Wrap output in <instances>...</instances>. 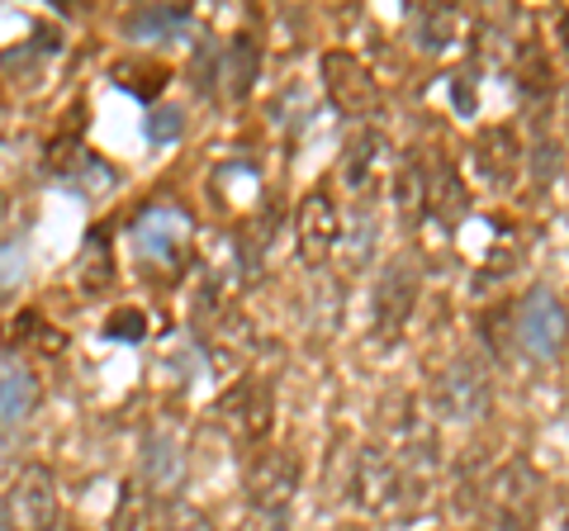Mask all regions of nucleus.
Instances as JSON below:
<instances>
[{
  "mask_svg": "<svg viewBox=\"0 0 569 531\" xmlns=\"http://www.w3.org/2000/svg\"><path fill=\"white\" fill-rule=\"evenodd\" d=\"M518 338L522 347L531 351V357H560L565 351V338H569V313L556 294H550L546 285H537L527 299H522V309H518Z\"/></svg>",
  "mask_w": 569,
  "mask_h": 531,
  "instance_id": "nucleus-1",
  "label": "nucleus"
},
{
  "mask_svg": "<svg viewBox=\"0 0 569 531\" xmlns=\"http://www.w3.org/2000/svg\"><path fill=\"white\" fill-rule=\"evenodd\" d=\"M6 518L14 531H48L58 522V484H52V474L43 465H29L20 480L10 484Z\"/></svg>",
  "mask_w": 569,
  "mask_h": 531,
  "instance_id": "nucleus-2",
  "label": "nucleus"
},
{
  "mask_svg": "<svg viewBox=\"0 0 569 531\" xmlns=\"http://www.w3.org/2000/svg\"><path fill=\"white\" fill-rule=\"evenodd\" d=\"M323 86L332 104L342 114H370L376 110V81H370V72L356 58H347V52H328L323 58Z\"/></svg>",
  "mask_w": 569,
  "mask_h": 531,
  "instance_id": "nucleus-3",
  "label": "nucleus"
},
{
  "mask_svg": "<svg viewBox=\"0 0 569 531\" xmlns=\"http://www.w3.org/2000/svg\"><path fill=\"white\" fill-rule=\"evenodd\" d=\"M181 242H186V219L171 214V209H148V214L133 223V247L152 261H171L181 252Z\"/></svg>",
  "mask_w": 569,
  "mask_h": 531,
  "instance_id": "nucleus-4",
  "label": "nucleus"
},
{
  "mask_svg": "<svg viewBox=\"0 0 569 531\" xmlns=\"http://www.w3.org/2000/svg\"><path fill=\"white\" fill-rule=\"evenodd\" d=\"M332 242H337V209L323 194H309L305 209H299V252H305L309 266H318Z\"/></svg>",
  "mask_w": 569,
  "mask_h": 531,
  "instance_id": "nucleus-5",
  "label": "nucleus"
},
{
  "mask_svg": "<svg viewBox=\"0 0 569 531\" xmlns=\"http://www.w3.org/2000/svg\"><path fill=\"white\" fill-rule=\"evenodd\" d=\"M33 403H39V375L20 361H6L0 365V422L29 418Z\"/></svg>",
  "mask_w": 569,
  "mask_h": 531,
  "instance_id": "nucleus-6",
  "label": "nucleus"
},
{
  "mask_svg": "<svg viewBox=\"0 0 569 531\" xmlns=\"http://www.w3.org/2000/svg\"><path fill=\"white\" fill-rule=\"evenodd\" d=\"M413 294H418V280L408 266H395V271L385 275V285H380V318H385V328H395L408 318V304H413Z\"/></svg>",
  "mask_w": 569,
  "mask_h": 531,
  "instance_id": "nucleus-7",
  "label": "nucleus"
},
{
  "mask_svg": "<svg viewBox=\"0 0 569 531\" xmlns=\"http://www.w3.org/2000/svg\"><path fill=\"white\" fill-rule=\"evenodd\" d=\"M142 474L152 480V489H171L176 484V474H181V451L171 447V441H152L148 447V460H142Z\"/></svg>",
  "mask_w": 569,
  "mask_h": 531,
  "instance_id": "nucleus-8",
  "label": "nucleus"
},
{
  "mask_svg": "<svg viewBox=\"0 0 569 531\" xmlns=\"http://www.w3.org/2000/svg\"><path fill=\"white\" fill-rule=\"evenodd\" d=\"M110 531H152V512H148V503H142L133 489L123 493V503L114 512V527Z\"/></svg>",
  "mask_w": 569,
  "mask_h": 531,
  "instance_id": "nucleus-9",
  "label": "nucleus"
},
{
  "mask_svg": "<svg viewBox=\"0 0 569 531\" xmlns=\"http://www.w3.org/2000/svg\"><path fill=\"white\" fill-rule=\"evenodd\" d=\"M142 332H148V318H142L138 309H119L110 323H104V338H123V342H138Z\"/></svg>",
  "mask_w": 569,
  "mask_h": 531,
  "instance_id": "nucleus-10",
  "label": "nucleus"
},
{
  "mask_svg": "<svg viewBox=\"0 0 569 531\" xmlns=\"http://www.w3.org/2000/svg\"><path fill=\"white\" fill-rule=\"evenodd\" d=\"M148 138L152 143H171V138H181V110H152V119H148Z\"/></svg>",
  "mask_w": 569,
  "mask_h": 531,
  "instance_id": "nucleus-11",
  "label": "nucleus"
},
{
  "mask_svg": "<svg viewBox=\"0 0 569 531\" xmlns=\"http://www.w3.org/2000/svg\"><path fill=\"white\" fill-rule=\"evenodd\" d=\"M20 280H24V247L10 242V247H0V290L20 285Z\"/></svg>",
  "mask_w": 569,
  "mask_h": 531,
  "instance_id": "nucleus-12",
  "label": "nucleus"
},
{
  "mask_svg": "<svg viewBox=\"0 0 569 531\" xmlns=\"http://www.w3.org/2000/svg\"><path fill=\"white\" fill-rule=\"evenodd\" d=\"M167 531H213V527H209V518H200L194 508H176L171 522H167Z\"/></svg>",
  "mask_w": 569,
  "mask_h": 531,
  "instance_id": "nucleus-13",
  "label": "nucleus"
},
{
  "mask_svg": "<svg viewBox=\"0 0 569 531\" xmlns=\"http://www.w3.org/2000/svg\"><path fill=\"white\" fill-rule=\"evenodd\" d=\"M503 531H522V522H503Z\"/></svg>",
  "mask_w": 569,
  "mask_h": 531,
  "instance_id": "nucleus-14",
  "label": "nucleus"
}]
</instances>
